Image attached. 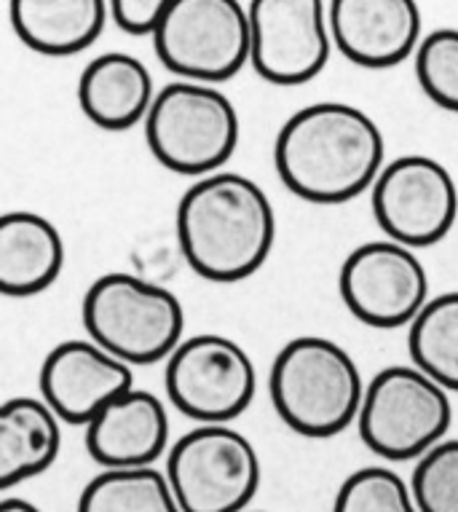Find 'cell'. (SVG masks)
Returning a JSON list of instances; mask_svg holds the SVG:
<instances>
[{
  "instance_id": "obj_1",
  "label": "cell",
  "mask_w": 458,
  "mask_h": 512,
  "mask_svg": "<svg viewBox=\"0 0 458 512\" xmlns=\"http://www.w3.org/2000/svg\"><path fill=\"white\" fill-rule=\"evenodd\" d=\"M386 159L381 129L349 102H314L292 113L274 143L287 191L311 204H343L373 188Z\"/></svg>"
},
{
  "instance_id": "obj_2",
  "label": "cell",
  "mask_w": 458,
  "mask_h": 512,
  "mask_svg": "<svg viewBox=\"0 0 458 512\" xmlns=\"http://www.w3.org/2000/svg\"><path fill=\"white\" fill-rule=\"evenodd\" d=\"M274 239L271 199L239 172L199 177L177 204V242L185 263L209 282L231 285L258 274Z\"/></svg>"
},
{
  "instance_id": "obj_3",
  "label": "cell",
  "mask_w": 458,
  "mask_h": 512,
  "mask_svg": "<svg viewBox=\"0 0 458 512\" xmlns=\"http://www.w3.org/2000/svg\"><path fill=\"white\" fill-rule=\"evenodd\" d=\"M268 392L279 419L292 432L325 440L357 421L365 384L357 362L341 344L300 336L276 354Z\"/></svg>"
},
{
  "instance_id": "obj_4",
  "label": "cell",
  "mask_w": 458,
  "mask_h": 512,
  "mask_svg": "<svg viewBox=\"0 0 458 512\" xmlns=\"http://www.w3.org/2000/svg\"><path fill=\"white\" fill-rule=\"evenodd\" d=\"M86 338L132 365L167 360L183 341L185 311L172 290L126 271L94 279L81 303Z\"/></svg>"
},
{
  "instance_id": "obj_5",
  "label": "cell",
  "mask_w": 458,
  "mask_h": 512,
  "mask_svg": "<svg viewBox=\"0 0 458 512\" xmlns=\"http://www.w3.org/2000/svg\"><path fill=\"white\" fill-rule=\"evenodd\" d=\"M239 113L217 86L175 81L156 92L145 140L159 164L177 175L223 172L239 145Z\"/></svg>"
},
{
  "instance_id": "obj_6",
  "label": "cell",
  "mask_w": 458,
  "mask_h": 512,
  "mask_svg": "<svg viewBox=\"0 0 458 512\" xmlns=\"http://www.w3.org/2000/svg\"><path fill=\"white\" fill-rule=\"evenodd\" d=\"M453 419L448 392L416 365L378 370L365 387L357 429L386 462H410L445 440Z\"/></svg>"
},
{
  "instance_id": "obj_7",
  "label": "cell",
  "mask_w": 458,
  "mask_h": 512,
  "mask_svg": "<svg viewBox=\"0 0 458 512\" xmlns=\"http://www.w3.org/2000/svg\"><path fill=\"white\" fill-rule=\"evenodd\" d=\"M164 475L183 512H244L260 488V456L239 429L199 424L169 448Z\"/></svg>"
},
{
  "instance_id": "obj_8",
  "label": "cell",
  "mask_w": 458,
  "mask_h": 512,
  "mask_svg": "<svg viewBox=\"0 0 458 512\" xmlns=\"http://www.w3.org/2000/svg\"><path fill=\"white\" fill-rule=\"evenodd\" d=\"M161 65L180 81L223 84L250 62V14L239 0H169L153 35Z\"/></svg>"
},
{
  "instance_id": "obj_9",
  "label": "cell",
  "mask_w": 458,
  "mask_h": 512,
  "mask_svg": "<svg viewBox=\"0 0 458 512\" xmlns=\"http://www.w3.org/2000/svg\"><path fill=\"white\" fill-rule=\"evenodd\" d=\"M169 403L199 424H231L255 400L258 370L234 338L201 333L183 338L167 357Z\"/></svg>"
},
{
  "instance_id": "obj_10",
  "label": "cell",
  "mask_w": 458,
  "mask_h": 512,
  "mask_svg": "<svg viewBox=\"0 0 458 512\" xmlns=\"http://www.w3.org/2000/svg\"><path fill=\"white\" fill-rule=\"evenodd\" d=\"M373 218L392 242L421 250L442 242L458 220V185L432 156H400L373 183Z\"/></svg>"
},
{
  "instance_id": "obj_11",
  "label": "cell",
  "mask_w": 458,
  "mask_h": 512,
  "mask_svg": "<svg viewBox=\"0 0 458 512\" xmlns=\"http://www.w3.org/2000/svg\"><path fill=\"white\" fill-rule=\"evenodd\" d=\"M346 309L370 328L410 325L429 301V277L410 247L381 239L359 244L346 255L338 274Z\"/></svg>"
},
{
  "instance_id": "obj_12",
  "label": "cell",
  "mask_w": 458,
  "mask_h": 512,
  "mask_svg": "<svg viewBox=\"0 0 458 512\" xmlns=\"http://www.w3.org/2000/svg\"><path fill=\"white\" fill-rule=\"evenodd\" d=\"M250 14V65L263 81L300 86L330 62V22L322 0H255Z\"/></svg>"
},
{
  "instance_id": "obj_13",
  "label": "cell",
  "mask_w": 458,
  "mask_h": 512,
  "mask_svg": "<svg viewBox=\"0 0 458 512\" xmlns=\"http://www.w3.org/2000/svg\"><path fill=\"white\" fill-rule=\"evenodd\" d=\"M41 400L62 424L86 427L116 397L134 387L132 368L92 338H70L46 354L38 376Z\"/></svg>"
},
{
  "instance_id": "obj_14",
  "label": "cell",
  "mask_w": 458,
  "mask_h": 512,
  "mask_svg": "<svg viewBox=\"0 0 458 512\" xmlns=\"http://www.w3.org/2000/svg\"><path fill=\"white\" fill-rule=\"evenodd\" d=\"M327 22L338 51L367 70L397 68L421 43V9L413 0H333Z\"/></svg>"
},
{
  "instance_id": "obj_15",
  "label": "cell",
  "mask_w": 458,
  "mask_h": 512,
  "mask_svg": "<svg viewBox=\"0 0 458 512\" xmlns=\"http://www.w3.org/2000/svg\"><path fill=\"white\" fill-rule=\"evenodd\" d=\"M167 448V405L145 389L132 387L86 424V451L102 470L153 467Z\"/></svg>"
},
{
  "instance_id": "obj_16",
  "label": "cell",
  "mask_w": 458,
  "mask_h": 512,
  "mask_svg": "<svg viewBox=\"0 0 458 512\" xmlns=\"http://www.w3.org/2000/svg\"><path fill=\"white\" fill-rule=\"evenodd\" d=\"M65 269V239L41 212L0 215V295L30 298L49 290Z\"/></svg>"
},
{
  "instance_id": "obj_17",
  "label": "cell",
  "mask_w": 458,
  "mask_h": 512,
  "mask_svg": "<svg viewBox=\"0 0 458 512\" xmlns=\"http://www.w3.org/2000/svg\"><path fill=\"white\" fill-rule=\"evenodd\" d=\"M153 100L156 89L150 70L124 51L94 57L78 78V105L105 132H126L145 124Z\"/></svg>"
},
{
  "instance_id": "obj_18",
  "label": "cell",
  "mask_w": 458,
  "mask_h": 512,
  "mask_svg": "<svg viewBox=\"0 0 458 512\" xmlns=\"http://www.w3.org/2000/svg\"><path fill=\"white\" fill-rule=\"evenodd\" d=\"M9 22L27 49L73 57L100 38L110 17L105 0H11Z\"/></svg>"
},
{
  "instance_id": "obj_19",
  "label": "cell",
  "mask_w": 458,
  "mask_h": 512,
  "mask_svg": "<svg viewBox=\"0 0 458 512\" xmlns=\"http://www.w3.org/2000/svg\"><path fill=\"white\" fill-rule=\"evenodd\" d=\"M62 451V421L41 397L0 403V491L38 478Z\"/></svg>"
},
{
  "instance_id": "obj_20",
  "label": "cell",
  "mask_w": 458,
  "mask_h": 512,
  "mask_svg": "<svg viewBox=\"0 0 458 512\" xmlns=\"http://www.w3.org/2000/svg\"><path fill=\"white\" fill-rule=\"evenodd\" d=\"M410 360L445 392H458V290L429 298L410 322Z\"/></svg>"
},
{
  "instance_id": "obj_21",
  "label": "cell",
  "mask_w": 458,
  "mask_h": 512,
  "mask_svg": "<svg viewBox=\"0 0 458 512\" xmlns=\"http://www.w3.org/2000/svg\"><path fill=\"white\" fill-rule=\"evenodd\" d=\"M78 512H183L156 467L102 470L78 496Z\"/></svg>"
},
{
  "instance_id": "obj_22",
  "label": "cell",
  "mask_w": 458,
  "mask_h": 512,
  "mask_svg": "<svg viewBox=\"0 0 458 512\" xmlns=\"http://www.w3.org/2000/svg\"><path fill=\"white\" fill-rule=\"evenodd\" d=\"M333 512H418L413 491L389 467H362L343 480Z\"/></svg>"
},
{
  "instance_id": "obj_23",
  "label": "cell",
  "mask_w": 458,
  "mask_h": 512,
  "mask_svg": "<svg viewBox=\"0 0 458 512\" xmlns=\"http://www.w3.org/2000/svg\"><path fill=\"white\" fill-rule=\"evenodd\" d=\"M416 78L424 94L442 110L458 113V30L442 27L421 38Z\"/></svg>"
},
{
  "instance_id": "obj_24",
  "label": "cell",
  "mask_w": 458,
  "mask_h": 512,
  "mask_svg": "<svg viewBox=\"0 0 458 512\" xmlns=\"http://www.w3.org/2000/svg\"><path fill=\"white\" fill-rule=\"evenodd\" d=\"M410 491L418 512H458V440H440L418 459Z\"/></svg>"
},
{
  "instance_id": "obj_25",
  "label": "cell",
  "mask_w": 458,
  "mask_h": 512,
  "mask_svg": "<svg viewBox=\"0 0 458 512\" xmlns=\"http://www.w3.org/2000/svg\"><path fill=\"white\" fill-rule=\"evenodd\" d=\"M169 0H113L108 3L110 22L134 38H153L167 14Z\"/></svg>"
},
{
  "instance_id": "obj_26",
  "label": "cell",
  "mask_w": 458,
  "mask_h": 512,
  "mask_svg": "<svg viewBox=\"0 0 458 512\" xmlns=\"http://www.w3.org/2000/svg\"><path fill=\"white\" fill-rule=\"evenodd\" d=\"M0 512H43L38 504L27 502V499H19V496H6L0 499Z\"/></svg>"
},
{
  "instance_id": "obj_27",
  "label": "cell",
  "mask_w": 458,
  "mask_h": 512,
  "mask_svg": "<svg viewBox=\"0 0 458 512\" xmlns=\"http://www.w3.org/2000/svg\"><path fill=\"white\" fill-rule=\"evenodd\" d=\"M244 512H266V510H244Z\"/></svg>"
}]
</instances>
